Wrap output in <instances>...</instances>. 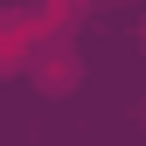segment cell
<instances>
[{"label":"cell","instance_id":"obj_3","mask_svg":"<svg viewBox=\"0 0 146 146\" xmlns=\"http://www.w3.org/2000/svg\"><path fill=\"white\" fill-rule=\"evenodd\" d=\"M139 42H146V28H139Z\"/></svg>","mask_w":146,"mask_h":146},{"label":"cell","instance_id":"obj_2","mask_svg":"<svg viewBox=\"0 0 146 146\" xmlns=\"http://www.w3.org/2000/svg\"><path fill=\"white\" fill-rule=\"evenodd\" d=\"M35 7H63V0H35Z\"/></svg>","mask_w":146,"mask_h":146},{"label":"cell","instance_id":"obj_1","mask_svg":"<svg viewBox=\"0 0 146 146\" xmlns=\"http://www.w3.org/2000/svg\"><path fill=\"white\" fill-rule=\"evenodd\" d=\"M28 70H35V90H49V98L77 90V49H70L63 35H42L35 56H28Z\"/></svg>","mask_w":146,"mask_h":146}]
</instances>
